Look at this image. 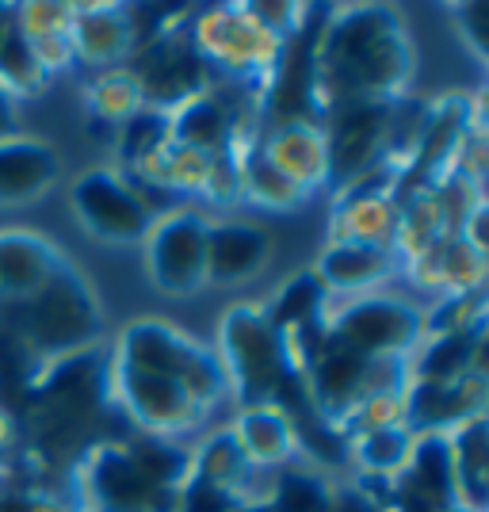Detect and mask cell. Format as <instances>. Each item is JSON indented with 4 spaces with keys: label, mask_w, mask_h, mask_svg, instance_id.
Returning <instances> with one entry per match:
<instances>
[{
    "label": "cell",
    "mask_w": 489,
    "mask_h": 512,
    "mask_svg": "<svg viewBox=\"0 0 489 512\" xmlns=\"http://www.w3.org/2000/svg\"><path fill=\"white\" fill-rule=\"evenodd\" d=\"M318 115L356 100H402L417 92V43L394 4H333L314 27Z\"/></svg>",
    "instance_id": "cell-1"
},
{
    "label": "cell",
    "mask_w": 489,
    "mask_h": 512,
    "mask_svg": "<svg viewBox=\"0 0 489 512\" xmlns=\"http://www.w3.org/2000/svg\"><path fill=\"white\" fill-rule=\"evenodd\" d=\"M211 348L222 363V375H226L237 409L279 406L283 413H291L295 428L318 421V409L306 398L302 371L291 363L283 337L268 321L260 299L230 302L218 318Z\"/></svg>",
    "instance_id": "cell-2"
},
{
    "label": "cell",
    "mask_w": 489,
    "mask_h": 512,
    "mask_svg": "<svg viewBox=\"0 0 489 512\" xmlns=\"http://www.w3.org/2000/svg\"><path fill=\"white\" fill-rule=\"evenodd\" d=\"M0 321L12 325L31 344V352L43 360V367L88 352V348H100L107 329L104 302L73 260H65L39 295H31L20 306H4Z\"/></svg>",
    "instance_id": "cell-3"
},
{
    "label": "cell",
    "mask_w": 489,
    "mask_h": 512,
    "mask_svg": "<svg viewBox=\"0 0 489 512\" xmlns=\"http://www.w3.org/2000/svg\"><path fill=\"white\" fill-rule=\"evenodd\" d=\"M188 35H192L195 54L207 62L214 77L253 92L264 111V96H268L276 65L287 54V43L256 20L249 0L195 8L188 20Z\"/></svg>",
    "instance_id": "cell-4"
},
{
    "label": "cell",
    "mask_w": 489,
    "mask_h": 512,
    "mask_svg": "<svg viewBox=\"0 0 489 512\" xmlns=\"http://www.w3.org/2000/svg\"><path fill=\"white\" fill-rule=\"evenodd\" d=\"M107 360L188 386L195 398L211 409H218L230 398L222 363L211 344H203L176 321L157 318V314L130 318L107 344Z\"/></svg>",
    "instance_id": "cell-5"
},
{
    "label": "cell",
    "mask_w": 489,
    "mask_h": 512,
    "mask_svg": "<svg viewBox=\"0 0 489 512\" xmlns=\"http://www.w3.org/2000/svg\"><path fill=\"white\" fill-rule=\"evenodd\" d=\"M69 493L77 512H180L184 490L153 482L130 455L127 436H100L69 467Z\"/></svg>",
    "instance_id": "cell-6"
},
{
    "label": "cell",
    "mask_w": 489,
    "mask_h": 512,
    "mask_svg": "<svg viewBox=\"0 0 489 512\" xmlns=\"http://www.w3.org/2000/svg\"><path fill=\"white\" fill-rule=\"evenodd\" d=\"M302 383H306V398L318 409V417L341 425L367 394L405 390L409 360H371L337 341L333 333H325V341L318 344V352L310 356L306 371H302Z\"/></svg>",
    "instance_id": "cell-7"
},
{
    "label": "cell",
    "mask_w": 489,
    "mask_h": 512,
    "mask_svg": "<svg viewBox=\"0 0 489 512\" xmlns=\"http://www.w3.org/2000/svg\"><path fill=\"white\" fill-rule=\"evenodd\" d=\"M107 383H111V409L127 421L130 432H146L161 440H184L203 432L214 417L211 406H203L188 386L146 375L134 367H119L107 360Z\"/></svg>",
    "instance_id": "cell-8"
},
{
    "label": "cell",
    "mask_w": 489,
    "mask_h": 512,
    "mask_svg": "<svg viewBox=\"0 0 489 512\" xmlns=\"http://www.w3.org/2000/svg\"><path fill=\"white\" fill-rule=\"evenodd\" d=\"M425 306L405 299L398 291H371L356 299H333L329 306V333L371 360H409L425 337L421 329Z\"/></svg>",
    "instance_id": "cell-9"
},
{
    "label": "cell",
    "mask_w": 489,
    "mask_h": 512,
    "mask_svg": "<svg viewBox=\"0 0 489 512\" xmlns=\"http://www.w3.org/2000/svg\"><path fill=\"white\" fill-rule=\"evenodd\" d=\"M207 230L211 214L195 203H176L153 218L142 237V264L161 295L188 299L207 287Z\"/></svg>",
    "instance_id": "cell-10"
},
{
    "label": "cell",
    "mask_w": 489,
    "mask_h": 512,
    "mask_svg": "<svg viewBox=\"0 0 489 512\" xmlns=\"http://www.w3.org/2000/svg\"><path fill=\"white\" fill-rule=\"evenodd\" d=\"M69 211L100 245H142L157 211L115 165H92L69 184Z\"/></svg>",
    "instance_id": "cell-11"
},
{
    "label": "cell",
    "mask_w": 489,
    "mask_h": 512,
    "mask_svg": "<svg viewBox=\"0 0 489 512\" xmlns=\"http://www.w3.org/2000/svg\"><path fill=\"white\" fill-rule=\"evenodd\" d=\"M188 20L169 27V31H161V35H153L130 58V73L138 77V88H142V100H146L149 111L169 115L180 104L203 96L218 81L207 69V62L195 54L192 35H188Z\"/></svg>",
    "instance_id": "cell-12"
},
{
    "label": "cell",
    "mask_w": 489,
    "mask_h": 512,
    "mask_svg": "<svg viewBox=\"0 0 489 512\" xmlns=\"http://www.w3.org/2000/svg\"><path fill=\"white\" fill-rule=\"evenodd\" d=\"M390 104L394 100H356L337 104L321 115L325 146H329V192L337 195L363 176L383 169L386 130H390Z\"/></svg>",
    "instance_id": "cell-13"
},
{
    "label": "cell",
    "mask_w": 489,
    "mask_h": 512,
    "mask_svg": "<svg viewBox=\"0 0 489 512\" xmlns=\"http://www.w3.org/2000/svg\"><path fill=\"white\" fill-rule=\"evenodd\" d=\"M470 130V107L467 92H444V96H432L428 100L425 130H421V142L409 157V165L398 172L394 180V199L398 207L417 199V195L432 192L455 161V150L463 142V134Z\"/></svg>",
    "instance_id": "cell-14"
},
{
    "label": "cell",
    "mask_w": 489,
    "mask_h": 512,
    "mask_svg": "<svg viewBox=\"0 0 489 512\" xmlns=\"http://www.w3.org/2000/svg\"><path fill=\"white\" fill-rule=\"evenodd\" d=\"M402 207L394 199V172L375 169L360 184L333 195L329 241H356L371 249H394Z\"/></svg>",
    "instance_id": "cell-15"
},
{
    "label": "cell",
    "mask_w": 489,
    "mask_h": 512,
    "mask_svg": "<svg viewBox=\"0 0 489 512\" xmlns=\"http://www.w3.org/2000/svg\"><path fill=\"white\" fill-rule=\"evenodd\" d=\"M69 43H73V62L85 65L88 73L130 65L134 50H138L134 4H107V0L77 4Z\"/></svg>",
    "instance_id": "cell-16"
},
{
    "label": "cell",
    "mask_w": 489,
    "mask_h": 512,
    "mask_svg": "<svg viewBox=\"0 0 489 512\" xmlns=\"http://www.w3.org/2000/svg\"><path fill=\"white\" fill-rule=\"evenodd\" d=\"M276 241L253 218H211L207 230V287H245L272 264Z\"/></svg>",
    "instance_id": "cell-17"
},
{
    "label": "cell",
    "mask_w": 489,
    "mask_h": 512,
    "mask_svg": "<svg viewBox=\"0 0 489 512\" xmlns=\"http://www.w3.org/2000/svg\"><path fill=\"white\" fill-rule=\"evenodd\" d=\"M455 505V478H451V451L447 436H417L413 455L386 490L390 512H447Z\"/></svg>",
    "instance_id": "cell-18"
},
{
    "label": "cell",
    "mask_w": 489,
    "mask_h": 512,
    "mask_svg": "<svg viewBox=\"0 0 489 512\" xmlns=\"http://www.w3.org/2000/svg\"><path fill=\"white\" fill-rule=\"evenodd\" d=\"M69 256L58 241L31 226H0V310L39 295Z\"/></svg>",
    "instance_id": "cell-19"
},
{
    "label": "cell",
    "mask_w": 489,
    "mask_h": 512,
    "mask_svg": "<svg viewBox=\"0 0 489 512\" xmlns=\"http://www.w3.org/2000/svg\"><path fill=\"white\" fill-rule=\"evenodd\" d=\"M482 413H489V386L474 375L459 383H405V428L413 436H447Z\"/></svg>",
    "instance_id": "cell-20"
},
{
    "label": "cell",
    "mask_w": 489,
    "mask_h": 512,
    "mask_svg": "<svg viewBox=\"0 0 489 512\" xmlns=\"http://www.w3.org/2000/svg\"><path fill=\"white\" fill-rule=\"evenodd\" d=\"M310 268L329 291V299H356V295L386 291L402 276V260L394 249H371L356 241H325Z\"/></svg>",
    "instance_id": "cell-21"
},
{
    "label": "cell",
    "mask_w": 489,
    "mask_h": 512,
    "mask_svg": "<svg viewBox=\"0 0 489 512\" xmlns=\"http://www.w3.org/2000/svg\"><path fill=\"white\" fill-rule=\"evenodd\" d=\"M62 161L50 142L31 134H8L0 138V211H20L39 203L58 184Z\"/></svg>",
    "instance_id": "cell-22"
},
{
    "label": "cell",
    "mask_w": 489,
    "mask_h": 512,
    "mask_svg": "<svg viewBox=\"0 0 489 512\" xmlns=\"http://www.w3.org/2000/svg\"><path fill=\"white\" fill-rule=\"evenodd\" d=\"M260 153L287 180H295L302 192L318 195L329 188V146H325L321 123H310V119L272 123L260 134Z\"/></svg>",
    "instance_id": "cell-23"
},
{
    "label": "cell",
    "mask_w": 489,
    "mask_h": 512,
    "mask_svg": "<svg viewBox=\"0 0 489 512\" xmlns=\"http://www.w3.org/2000/svg\"><path fill=\"white\" fill-rule=\"evenodd\" d=\"M245 459L260 470H283L298 463V428L279 406H245L226 421Z\"/></svg>",
    "instance_id": "cell-24"
},
{
    "label": "cell",
    "mask_w": 489,
    "mask_h": 512,
    "mask_svg": "<svg viewBox=\"0 0 489 512\" xmlns=\"http://www.w3.org/2000/svg\"><path fill=\"white\" fill-rule=\"evenodd\" d=\"M451 451V478H455V501L470 509H489V413L470 417L467 425L447 432Z\"/></svg>",
    "instance_id": "cell-25"
},
{
    "label": "cell",
    "mask_w": 489,
    "mask_h": 512,
    "mask_svg": "<svg viewBox=\"0 0 489 512\" xmlns=\"http://www.w3.org/2000/svg\"><path fill=\"white\" fill-rule=\"evenodd\" d=\"M234 157H237V165H241L245 207H256V211H264V214H295L314 199V195L302 192L295 180H287V176L260 153V142H256L249 153H234Z\"/></svg>",
    "instance_id": "cell-26"
},
{
    "label": "cell",
    "mask_w": 489,
    "mask_h": 512,
    "mask_svg": "<svg viewBox=\"0 0 489 512\" xmlns=\"http://www.w3.org/2000/svg\"><path fill=\"white\" fill-rule=\"evenodd\" d=\"M81 100H85L88 119L111 130L130 123L138 111H146L142 88H138V77L130 73V65L104 69V73H88L85 88H81Z\"/></svg>",
    "instance_id": "cell-27"
},
{
    "label": "cell",
    "mask_w": 489,
    "mask_h": 512,
    "mask_svg": "<svg viewBox=\"0 0 489 512\" xmlns=\"http://www.w3.org/2000/svg\"><path fill=\"white\" fill-rule=\"evenodd\" d=\"M264 302V314L276 325L279 333L283 329H298V325H314V321L329 318V291L321 287V279L314 276V268H298L295 276H287L276 291Z\"/></svg>",
    "instance_id": "cell-28"
},
{
    "label": "cell",
    "mask_w": 489,
    "mask_h": 512,
    "mask_svg": "<svg viewBox=\"0 0 489 512\" xmlns=\"http://www.w3.org/2000/svg\"><path fill=\"white\" fill-rule=\"evenodd\" d=\"M486 321H482V325H486ZM482 325H478V329H482ZM478 329H459V333H444V337H425V341L417 344V352L409 356V379H417V383H459V379H467Z\"/></svg>",
    "instance_id": "cell-29"
},
{
    "label": "cell",
    "mask_w": 489,
    "mask_h": 512,
    "mask_svg": "<svg viewBox=\"0 0 489 512\" xmlns=\"http://www.w3.org/2000/svg\"><path fill=\"white\" fill-rule=\"evenodd\" d=\"M337 482L341 478H333V474H325V470L298 459L291 467L276 470L272 497L264 501L260 512H333Z\"/></svg>",
    "instance_id": "cell-30"
},
{
    "label": "cell",
    "mask_w": 489,
    "mask_h": 512,
    "mask_svg": "<svg viewBox=\"0 0 489 512\" xmlns=\"http://www.w3.org/2000/svg\"><path fill=\"white\" fill-rule=\"evenodd\" d=\"M50 73H46L39 58H35V50L27 46L20 31H16V23H12V31L0 39V96H8L12 104L20 107L23 100H35V96H43L46 88H50Z\"/></svg>",
    "instance_id": "cell-31"
},
{
    "label": "cell",
    "mask_w": 489,
    "mask_h": 512,
    "mask_svg": "<svg viewBox=\"0 0 489 512\" xmlns=\"http://www.w3.org/2000/svg\"><path fill=\"white\" fill-rule=\"evenodd\" d=\"M417 436L405 425L383 428V432H367L360 440H352V474L367 478H394L409 463Z\"/></svg>",
    "instance_id": "cell-32"
},
{
    "label": "cell",
    "mask_w": 489,
    "mask_h": 512,
    "mask_svg": "<svg viewBox=\"0 0 489 512\" xmlns=\"http://www.w3.org/2000/svg\"><path fill=\"white\" fill-rule=\"evenodd\" d=\"M444 237H455L447 230V218L440 211V203L432 199V192L417 195V199H409L402 203V218H398V234H394V253L398 260H413V256L428 253L436 241H444Z\"/></svg>",
    "instance_id": "cell-33"
},
{
    "label": "cell",
    "mask_w": 489,
    "mask_h": 512,
    "mask_svg": "<svg viewBox=\"0 0 489 512\" xmlns=\"http://www.w3.org/2000/svg\"><path fill=\"white\" fill-rule=\"evenodd\" d=\"M169 115L161 111H138L130 123L115 130V169L127 172L134 169L138 161H146L149 153H157L165 142H169Z\"/></svg>",
    "instance_id": "cell-34"
},
{
    "label": "cell",
    "mask_w": 489,
    "mask_h": 512,
    "mask_svg": "<svg viewBox=\"0 0 489 512\" xmlns=\"http://www.w3.org/2000/svg\"><path fill=\"white\" fill-rule=\"evenodd\" d=\"M425 318L421 329L425 337H444V333H459V329H478L489 318V299L470 291V295H436V299L421 302ZM421 337V341H425Z\"/></svg>",
    "instance_id": "cell-35"
},
{
    "label": "cell",
    "mask_w": 489,
    "mask_h": 512,
    "mask_svg": "<svg viewBox=\"0 0 489 512\" xmlns=\"http://www.w3.org/2000/svg\"><path fill=\"white\" fill-rule=\"evenodd\" d=\"M398 425H405V390H375L337 428H341L344 436H348V444H352V440H360L367 432H383V428H398Z\"/></svg>",
    "instance_id": "cell-36"
},
{
    "label": "cell",
    "mask_w": 489,
    "mask_h": 512,
    "mask_svg": "<svg viewBox=\"0 0 489 512\" xmlns=\"http://www.w3.org/2000/svg\"><path fill=\"white\" fill-rule=\"evenodd\" d=\"M77 16V4H62V0H23L12 4V23L27 43H39L50 35H69Z\"/></svg>",
    "instance_id": "cell-37"
},
{
    "label": "cell",
    "mask_w": 489,
    "mask_h": 512,
    "mask_svg": "<svg viewBox=\"0 0 489 512\" xmlns=\"http://www.w3.org/2000/svg\"><path fill=\"white\" fill-rule=\"evenodd\" d=\"M199 203L222 207V211L245 207V184H241V165H237L234 153H222V157L211 161V176H207V184H203Z\"/></svg>",
    "instance_id": "cell-38"
},
{
    "label": "cell",
    "mask_w": 489,
    "mask_h": 512,
    "mask_svg": "<svg viewBox=\"0 0 489 512\" xmlns=\"http://www.w3.org/2000/svg\"><path fill=\"white\" fill-rule=\"evenodd\" d=\"M482 188L478 184H470V180H463L459 172H447L444 180L432 188V199L440 203V211H444L447 218V230L451 234H459L463 230V222H467V214L474 211V203L482 199Z\"/></svg>",
    "instance_id": "cell-39"
},
{
    "label": "cell",
    "mask_w": 489,
    "mask_h": 512,
    "mask_svg": "<svg viewBox=\"0 0 489 512\" xmlns=\"http://www.w3.org/2000/svg\"><path fill=\"white\" fill-rule=\"evenodd\" d=\"M447 16L455 23V35L463 39V46L489 73V4H447Z\"/></svg>",
    "instance_id": "cell-40"
},
{
    "label": "cell",
    "mask_w": 489,
    "mask_h": 512,
    "mask_svg": "<svg viewBox=\"0 0 489 512\" xmlns=\"http://www.w3.org/2000/svg\"><path fill=\"white\" fill-rule=\"evenodd\" d=\"M451 172H459L463 180L478 184V188L486 192V184H489V134L470 127L467 134H463V142H459V150H455Z\"/></svg>",
    "instance_id": "cell-41"
},
{
    "label": "cell",
    "mask_w": 489,
    "mask_h": 512,
    "mask_svg": "<svg viewBox=\"0 0 489 512\" xmlns=\"http://www.w3.org/2000/svg\"><path fill=\"white\" fill-rule=\"evenodd\" d=\"M333 512H390L383 501H375V497H367L360 486H352L348 478L337 482V497H333Z\"/></svg>",
    "instance_id": "cell-42"
},
{
    "label": "cell",
    "mask_w": 489,
    "mask_h": 512,
    "mask_svg": "<svg viewBox=\"0 0 489 512\" xmlns=\"http://www.w3.org/2000/svg\"><path fill=\"white\" fill-rule=\"evenodd\" d=\"M467 107H470V127L489 134V73L482 77V85L467 92Z\"/></svg>",
    "instance_id": "cell-43"
},
{
    "label": "cell",
    "mask_w": 489,
    "mask_h": 512,
    "mask_svg": "<svg viewBox=\"0 0 489 512\" xmlns=\"http://www.w3.org/2000/svg\"><path fill=\"white\" fill-rule=\"evenodd\" d=\"M23 444V428H20V417L12 413V409L0 406V459L4 455H12V451Z\"/></svg>",
    "instance_id": "cell-44"
},
{
    "label": "cell",
    "mask_w": 489,
    "mask_h": 512,
    "mask_svg": "<svg viewBox=\"0 0 489 512\" xmlns=\"http://www.w3.org/2000/svg\"><path fill=\"white\" fill-rule=\"evenodd\" d=\"M470 375L482 379L489 386V321L478 329V341H474V356H470Z\"/></svg>",
    "instance_id": "cell-45"
},
{
    "label": "cell",
    "mask_w": 489,
    "mask_h": 512,
    "mask_svg": "<svg viewBox=\"0 0 489 512\" xmlns=\"http://www.w3.org/2000/svg\"><path fill=\"white\" fill-rule=\"evenodd\" d=\"M16 104L8 100V96H0V138H8V134H16Z\"/></svg>",
    "instance_id": "cell-46"
},
{
    "label": "cell",
    "mask_w": 489,
    "mask_h": 512,
    "mask_svg": "<svg viewBox=\"0 0 489 512\" xmlns=\"http://www.w3.org/2000/svg\"><path fill=\"white\" fill-rule=\"evenodd\" d=\"M447 512H482V509H470V505H463V501H455V505H451Z\"/></svg>",
    "instance_id": "cell-47"
},
{
    "label": "cell",
    "mask_w": 489,
    "mask_h": 512,
    "mask_svg": "<svg viewBox=\"0 0 489 512\" xmlns=\"http://www.w3.org/2000/svg\"><path fill=\"white\" fill-rule=\"evenodd\" d=\"M245 512H260V509H245Z\"/></svg>",
    "instance_id": "cell-48"
},
{
    "label": "cell",
    "mask_w": 489,
    "mask_h": 512,
    "mask_svg": "<svg viewBox=\"0 0 489 512\" xmlns=\"http://www.w3.org/2000/svg\"><path fill=\"white\" fill-rule=\"evenodd\" d=\"M486 512H489V509H486Z\"/></svg>",
    "instance_id": "cell-49"
}]
</instances>
